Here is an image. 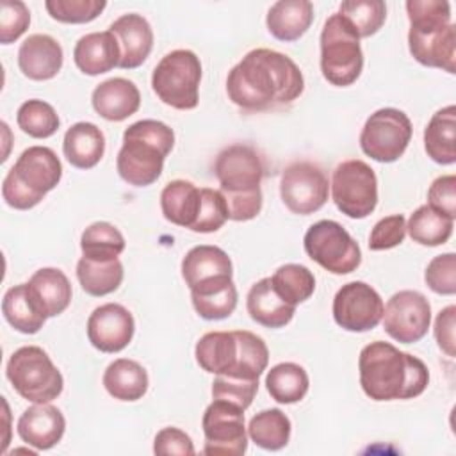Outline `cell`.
<instances>
[{"instance_id": "cell-34", "label": "cell", "mask_w": 456, "mask_h": 456, "mask_svg": "<svg viewBox=\"0 0 456 456\" xmlns=\"http://www.w3.org/2000/svg\"><path fill=\"white\" fill-rule=\"evenodd\" d=\"M123 264L119 258L114 260H89L82 256L77 262V278L82 290L89 296L102 297L119 289L123 281Z\"/></svg>"}, {"instance_id": "cell-33", "label": "cell", "mask_w": 456, "mask_h": 456, "mask_svg": "<svg viewBox=\"0 0 456 456\" xmlns=\"http://www.w3.org/2000/svg\"><path fill=\"white\" fill-rule=\"evenodd\" d=\"M2 314L16 331L25 335L37 333L46 321V315L34 303L27 283L14 285L4 294Z\"/></svg>"}, {"instance_id": "cell-1", "label": "cell", "mask_w": 456, "mask_h": 456, "mask_svg": "<svg viewBox=\"0 0 456 456\" xmlns=\"http://www.w3.org/2000/svg\"><path fill=\"white\" fill-rule=\"evenodd\" d=\"M303 89L305 78L297 64L269 48L248 52L226 77L228 98L248 112L289 105L301 96Z\"/></svg>"}, {"instance_id": "cell-49", "label": "cell", "mask_w": 456, "mask_h": 456, "mask_svg": "<svg viewBox=\"0 0 456 456\" xmlns=\"http://www.w3.org/2000/svg\"><path fill=\"white\" fill-rule=\"evenodd\" d=\"M428 205L451 219L456 217V176L454 175H442L433 180V183L428 189Z\"/></svg>"}, {"instance_id": "cell-9", "label": "cell", "mask_w": 456, "mask_h": 456, "mask_svg": "<svg viewBox=\"0 0 456 456\" xmlns=\"http://www.w3.org/2000/svg\"><path fill=\"white\" fill-rule=\"evenodd\" d=\"M306 255L331 274H349L362 264L358 242L337 221L314 223L303 239Z\"/></svg>"}, {"instance_id": "cell-2", "label": "cell", "mask_w": 456, "mask_h": 456, "mask_svg": "<svg viewBox=\"0 0 456 456\" xmlns=\"http://www.w3.org/2000/svg\"><path fill=\"white\" fill-rule=\"evenodd\" d=\"M360 385L372 401L419 397L429 383L426 363L390 342L374 340L358 356Z\"/></svg>"}, {"instance_id": "cell-22", "label": "cell", "mask_w": 456, "mask_h": 456, "mask_svg": "<svg viewBox=\"0 0 456 456\" xmlns=\"http://www.w3.org/2000/svg\"><path fill=\"white\" fill-rule=\"evenodd\" d=\"M93 109L107 121H123L141 107L137 86L123 77H114L98 84L91 94Z\"/></svg>"}, {"instance_id": "cell-52", "label": "cell", "mask_w": 456, "mask_h": 456, "mask_svg": "<svg viewBox=\"0 0 456 456\" xmlns=\"http://www.w3.org/2000/svg\"><path fill=\"white\" fill-rule=\"evenodd\" d=\"M454 326H456V306L449 305L438 312L435 319V338L438 347L447 354L454 356Z\"/></svg>"}, {"instance_id": "cell-8", "label": "cell", "mask_w": 456, "mask_h": 456, "mask_svg": "<svg viewBox=\"0 0 456 456\" xmlns=\"http://www.w3.org/2000/svg\"><path fill=\"white\" fill-rule=\"evenodd\" d=\"M201 62L191 50L166 53L151 73V89L159 100L178 110H191L200 102Z\"/></svg>"}, {"instance_id": "cell-6", "label": "cell", "mask_w": 456, "mask_h": 456, "mask_svg": "<svg viewBox=\"0 0 456 456\" xmlns=\"http://www.w3.org/2000/svg\"><path fill=\"white\" fill-rule=\"evenodd\" d=\"M363 69V52L354 28L338 14H331L321 30V71L338 87L358 80Z\"/></svg>"}, {"instance_id": "cell-21", "label": "cell", "mask_w": 456, "mask_h": 456, "mask_svg": "<svg viewBox=\"0 0 456 456\" xmlns=\"http://www.w3.org/2000/svg\"><path fill=\"white\" fill-rule=\"evenodd\" d=\"M64 53L57 39L48 34L28 36L18 50L20 71L30 80H50L62 68Z\"/></svg>"}, {"instance_id": "cell-19", "label": "cell", "mask_w": 456, "mask_h": 456, "mask_svg": "<svg viewBox=\"0 0 456 456\" xmlns=\"http://www.w3.org/2000/svg\"><path fill=\"white\" fill-rule=\"evenodd\" d=\"M11 171L30 191H34L39 196H45L61 182L62 164L52 148L30 146L21 151Z\"/></svg>"}, {"instance_id": "cell-5", "label": "cell", "mask_w": 456, "mask_h": 456, "mask_svg": "<svg viewBox=\"0 0 456 456\" xmlns=\"http://www.w3.org/2000/svg\"><path fill=\"white\" fill-rule=\"evenodd\" d=\"M175 146V132L157 119H141L123 132L118 151V175L130 185L146 187L159 180L164 160Z\"/></svg>"}, {"instance_id": "cell-10", "label": "cell", "mask_w": 456, "mask_h": 456, "mask_svg": "<svg viewBox=\"0 0 456 456\" xmlns=\"http://www.w3.org/2000/svg\"><path fill=\"white\" fill-rule=\"evenodd\" d=\"M331 198L337 208L351 219H363L378 205V178L374 169L360 160L340 162L331 175Z\"/></svg>"}, {"instance_id": "cell-18", "label": "cell", "mask_w": 456, "mask_h": 456, "mask_svg": "<svg viewBox=\"0 0 456 456\" xmlns=\"http://www.w3.org/2000/svg\"><path fill=\"white\" fill-rule=\"evenodd\" d=\"M16 431L27 445L46 451L61 442L66 431V419L53 404L36 403L20 415Z\"/></svg>"}, {"instance_id": "cell-7", "label": "cell", "mask_w": 456, "mask_h": 456, "mask_svg": "<svg viewBox=\"0 0 456 456\" xmlns=\"http://www.w3.org/2000/svg\"><path fill=\"white\" fill-rule=\"evenodd\" d=\"M11 387L30 403H50L64 388L61 370L53 365L48 353L37 346L16 349L5 367Z\"/></svg>"}, {"instance_id": "cell-25", "label": "cell", "mask_w": 456, "mask_h": 456, "mask_svg": "<svg viewBox=\"0 0 456 456\" xmlns=\"http://www.w3.org/2000/svg\"><path fill=\"white\" fill-rule=\"evenodd\" d=\"M37 308L48 317L61 315L71 303V283L57 267H41L27 281Z\"/></svg>"}, {"instance_id": "cell-28", "label": "cell", "mask_w": 456, "mask_h": 456, "mask_svg": "<svg viewBox=\"0 0 456 456\" xmlns=\"http://www.w3.org/2000/svg\"><path fill=\"white\" fill-rule=\"evenodd\" d=\"M62 151L66 160L77 169L94 167L105 151L103 132L89 121L71 125L62 139Z\"/></svg>"}, {"instance_id": "cell-17", "label": "cell", "mask_w": 456, "mask_h": 456, "mask_svg": "<svg viewBox=\"0 0 456 456\" xmlns=\"http://www.w3.org/2000/svg\"><path fill=\"white\" fill-rule=\"evenodd\" d=\"M408 48L411 57L428 68L454 73L456 27L454 23L433 30H408Z\"/></svg>"}, {"instance_id": "cell-16", "label": "cell", "mask_w": 456, "mask_h": 456, "mask_svg": "<svg viewBox=\"0 0 456 456\" xmlns=\"http://www.w3.org/2000/svg\"><path fill=\"white\" fill-rule=\"evenodd\" d=\"M134 315L119 303H105L87 319V338L102 353L123 351L134 337Z\"/></svg>"}, {"instance_id": "cell-39", "label": "cell", "mask_w": 456, "mask_h": 456, "mask_svg": "<svg viewBox=\"0 0 456 456\" xmlns=\"http://www.w3.org/2000/svg\"><path fill=\"white\" fill-rule=\"evenodd\" d=\"M278 296L292 306L306 301L315 290V278L306 265L285 264L271 276Z\"/></svg>"}, {"instance_id": "cell-12", "label": "cell", "mask_w": 456, "mask_h": 456, "mask_svg": "<svg viewBox=\"0 0 456 456\" xmlns=\"http://www.w3.org/2000/svg\"><path fill=\"white\" fill-rule=\"evenodd\" d=\"M328 176L315 162L296 160L281 171L280 196L292 214L310 216L321 210L328 201Z\"/></svg>"}, {"instance_id": "cell-23", "label": "cell", "mask_w": 456, "mask_h": 456, "mask_svg": "<svg viewBox=\"0 0 456 456\" xmlns=\"http://www.w3.org/2000/svg\"><path fill=\"white\" fill-rule=\"evenodd\" d=\"M232 276V260L228 253L217 246H194L182 260V278L189 290Z\"/></svg>"}, {"instance_id": "cell-41", "label": "cell", "mask_w": 456, "mask_h": 456, "mask_svg": "<svg viewBox=\"0 0 456 456\" xmlns=\"http://www.w3.org/2000/svg\"><path fill=\"white\" fill-rule=\"evenodd\" d=\"M16 123L27 135L46 139L59 130L61 119L50 103L43 100H27L16 112Z\"/></svg>"}, {"instance_id": "cell-20", "label": "cell", "mask_w": 456, "mask_h": 456, "mask_svg": "<svg viewBox=\"0 0 456 456\" xmlns=\"http://www.w3.org/2000/svg\"><path fill=\"white\" fill-rule=\"evenodd\" d=\"M119 45V68L135 69L151 53L153 30L148 20L137 12H128L114 20L109 27Z\"/></svg>"}, {"instance_id": "cell-26", "label": "cell", "mask_w": 456, "mask_h": 456, "mask_svg": "<svg viewBox=\"0 0 456 456\" xmlns=\"http://www.w3.org/2000/svg\"><path fill=\"white\" fill-rule=\"evenodd\" d=\"M246 308L256 324L273 330L287 326L296 314V306L278 296L271 278H262L251 285L246 297Z\"/></svg>"}, {"instance_id": "cell-36", "label": "cell", "mask_w": 456, "mask_h": 456, "mask_svg": "<svg viewBox=\"0 0 456 456\" xmlns=\"http://www.w3.org/2000/svg\"><path fill=\"white\" fill-rule=\"evenodd\" d=\"M454 228V219L436 212L428 203L420 205L417 210L411 212L406 232L413 242L420 246H440L445 244Z\"/></svg>"}, {"instance_id": "cell-35", "label": "cell", "mask_w": 456, "mask_h": 456, "mask_svg": "<svg viewBox=\"0 0 456 456\" xmlns=\"http://www.w3.org/2000/svg\"><path fill=\"white\" fill-rule=\"evenodd\" d=\"M265 387L269 395L281 404H294L299 403L310 387V379L306 370L294 362H281L265 376Z\"/></svg>"}, {"instance_id": "cell-29", "label": "cell", "mask_w": 456, "mask_h": 456, "mask_svg": "<svg viewBox=\"0 0 456 456\" xmlns=\"http://www.w3.org/2000/svg\"><path fill=\"white\" fill-rule=\"evenodd\" d=\"M424 148L428 157L442 166L456 162V107L447 105L436 110L426 130Z\"/></svg>"}, {"instance_id": "cell-40", "label": "cell", "mask_w": 456, "mask_h": 456, "mask_svg": "<svg viewBox=\"0 0 456 456\" xmlns=\"http://www.w3.org/2000/svg\"><path fill=\"white\" fill-rule=\"evenodd\" d=\"M338 14L354 28L358 37L374 36L387 20V5L381 0H346Z\"/></svg>"}, {"instance_id": "cell-50", "label": "cell", "mask_w": 456, "mask_h": 456, "mask_svg": "<svg viewBox=\"0 0 456 456\" xmlns=\"http://www.w3.org/2000/svg\"><path fill=\"white\" fill-rule=\"evenodd\" d=\"M153 452L160 456L178 454L191 456L194 454V445L191 436L178 428H162L153 440Z\"/></svg>"}, {"instance_id": "cell-47", "label": "cell", "mask_w": 456, "mask_h": 456, "mask_svg": "<svg viewBox=\"0 0 456 456\" xmlns=\"http://www.w3.org/2000/svg\"><path fill=\"white\" fill-rule=\"evenodd\" d=\"M30 25V11L20 0H2L0 4V43L9 45Z\"/></svg>"}, {"instance_id": "cell-48", "label": "cell", "mask_w": 456, "mask_h": 456, "mask_svg": "<svg viewBox=\"0 0 456 456\" xmlns=\"http://www.w3.org/2000/svg\"><path fill=\"white\" fill-rule=\"evenodd\" d=\"M406 237V219L403 214H392L379 219L369 235V249L383 251L399 246Z\"/></svg>"}, {"instance_id": "cell-51", "label": "cell", "mask_w": 456, "mask_h": 456, "mask_svg": "<svg viewBox=\"0 0 456 456\" xmlns=\"http://www.w3.org/2000/svg\"><path fill=\"white\" fill-rule=\"evenodd\" d=\"M2 198L4 201L16 208V210H28L32 207H36L45 196L36 194L34 191H30L23 182H20V178L9 169L4 182H2Z\"/></svg>"}, {"instance_id": "cell-24", "label": "cell", "mask_w": 456, "mask_h": 456, "mask_svg": "<svg viewBox=\"0 0 456 456\" xmlns=\"http://www.w3.org/2000/svg\"><path fill=\"white\" fill-rule=\"evenodd\" d=\"M119 45L110 30L89 32L82 36L73 48L77 68L89 77L107 73L119 66Z\"/></svg>"}, {"instance_id": "cell-27", "label": "cell", "mask_w": 456, "mask_h": 456, "mask_svg": "<svg viewBox=\"0 0 456 456\" xmlns=\"http://www.w3.org/2000/svg\"><path fill=\"white\" fill-rule=\"evenodd\" d=\"M314 21V4L308 0H280L273 4L265 16L267 30L278 41L299 39Z\"/></svg>"}, {"instance_id": "cell-3", "label": "cell", "mask_w": 456, "mask_h": 456, "mask_svg": "<svg viewBox=\"0 0 456 456\" xmlns=\"http://www.w3.org/2000/svg\"><path fill=\"white\" fill-rule=\"evenodd\" d=\"M214 175L226 201L228 219L249 221L260 214L265 164L253 146L232 144L221 150L214 162Z\"/></svg>"}, {"instance_id": "cell-11", "label": "cell", "mask_w": 456, "mask_h": 456, "mask_svg": "<svg viewBox=\"0 0 456 456\" xmlns=\"http://www.w3.org/2000/svg\"><path fill=\"white\" fill-rule=\"evenodd\" d=\"M410 118L394 107H385L372 112L360 134L362 151L376 162H395L406 151L411 141Z\"/></svg>"}, {"instance_id": "cell-15", "label": "cell", "mask_w": 456, "mask_h": 456, "mask_svg": "<svg viewBox=\"0 0 456 456\" xmlns=\"http://www.w3.org/2000/svg\"><path fill=\"white\" fill-rule=\"evenodd\" d=\"M331 312L342 330L362 333L381 322L383 299L369 283L349 281L337 290Z\"/></svg>"}, {"instance_id": "cell-42", "label": "cell", "mask_w": 456, "mask_h": 456, "mask_svg": "<svg viewBox=\"0 0 456 456\" xmlns=\"http://www.w3.org/2000/svg\"><path fill=\"white\" fill-rule=\"evenodd\" d=\"M406 12L413 30H433L452 23L447 0H408Z\"/></svg>"}, {"instance_id": "cell-30", "label": "cell", "mask_w": 456, "mask_h": 456, "mask_svg": "<svg viewBox=\"0 0 456 456\" xmlns=\"http://www.w3.org/2000/svg\"><path fill=\"white\" fill-rule=\"evenodd\" d=\"M146 369L130 358H118L103 372L105 390L118 401H139L148 392Z\"/></svg>"}, {"instance_id": "cell-44", "label": "cell", "mask_w": 456, "mask_h": 456, "mask_svg": "<svg viewBox=\"0 0 456 456\" xmlns=\"http://www.w3.org/2000/svg\"><path fill=\"white\" fill-rule=\"evenodd\" d=\"M201 192V205L196 217V223L192 224V232L198 233H212L217 232L226 221H228V208L226 201L217 189L203 187Z\"/></svg>"}, {"instance_id": "cell-4", "label": "cell", "mask_w": 456, "mask_h": 456, "mask_svg": "<svg viewBox=\"0 0 456 456\" xmlns=\"http://www.w3.org/2000/svg\"><path fill=\"white\" fill-rule=\"evenodd\" d=\"M198 365L216 376L258 379L269 363V349L262 337L248 331H208L194 347Z\"/></svg>"}, {"instance_id": "cell-13", "label": "cell", "mask_w": 456, "mask_h": 456, "mask_svg": "<svg viewBox=\"0 0 456 456\" xmlns=\"http://www.w3.org/2000/svg\"><path fill=\"white\" fill-rule=\"evenodd\" d=\"M205 435L203 454L240 456L248 449L244 410L233 403L214 399L201 419Z\"/></svg>"}, {"instance_id": "cell-31", "label": "cell", "mask_w": 456, "mask_h": 456, "mask_svg": "<svg viewBox=\"0 0 456 456\" xmlns=\"http://www.w3.org/2000/svg\"><path fill=\"white\" fill-rule=\"evenodd\" d=\"M201 205L200 189L187 180H173L160 192L164 217L182 228H192Z\"/></svg>"}, {"instance_id": "cell-14", "label": "cell", "mask_w": 456, "mask_h": 456, "mask_svg": "<svg viewBox=\"0 0 456 456\" xmlns=\"http://www.w3.org/2000/svg\"><path fill=\"white\" fill-rule=\"evenodd\" d=\"M383 328L401 344H413L426 337L431 324V305L417 290H399L383 306Z\"/></svg>"}, {"instance_id": "cell-32", "label": "cell", "mask_w": 456, "mask_h": 456, "mask_svg": "<svg viewBox=\"0 0 456 456\" xmlns=\"http://www.w3.org/2000/svg\"><path fill=\"white\" fill-rule=\"evenodd\" d=\"M196 314L205 321H221L233 314L237 306V287L232 278L217 280L191 290Z\"/></svg>"}, {"instance_id": "cell-43", "label": "cell", "mask_w": 456, "mask_h": 456, "mask_svg": "<svg viewBox=\"0 0 456 456\" xmlns=\"http://www.w3.org/2000/svg\"><path fill=\"white\" fill-rule=\"evenodd\" d=\"M107 7L105 0H46L45 9L61 23H89Z\"/></svg>"}, {"instance_id": "cell-38", "label": "cell", "mask_w": 456, "mask_h": 456, "mask_svg": "<svg viewBox=\"0 0 456 456\" xmlns=\"http://www.w3.org/2000/svg\"><path fill=\"white\" fill-rule=\"evenodd\" d=\"M80 249L89 260H114L125 251V237L114 224L96 221L82 232Z\"/></svg>"}, {"instance_id": "cell-45", "label": "cell", "mask_w": 456, "mask_h": 456, "mask_svg": "<svg viewBox=\"0 0 456 456\" xmlns=\"http://www.w3.org/2000/svg\"><path fill=\"white\" fill-rule=\"evenodd\" d=\"M258 392V379H240L230 376H216L212 381V399H223L249 408Z\"/></svg>"}, {"instance_id": "cell-37", "label": "cell", "mask_w": 456, "mask_h": 456, "mask_svg": "<svg viewBox=\"0 0 456 456\" xmlns=\"http://www.w3.org/2000/svg\"><path fill=\"white\" fill-rule=\"evenodd\" d=\"M290 419L278 408L258 411L248 424V436L265 451L283 449L290 440Z\"/></svg>"}, {"instance_id": "cell-46", "label": "cell", "mask_w": 456, "mask_h": 456, "mask_svg": "<svg viewBox=\"0 0 456 456\" xmlns=\"http://www.w3.org/2000/svg\"><path fill=\"white\" fill-rule=\"evenodd\" d=\"M426 285L442 296L456 294V255L444 253L431 258L424 273Z\"/></svg>"}]
</instances>
